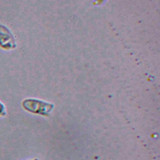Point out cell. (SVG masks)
I'll list each match as a JSON object with an SVG mask.
<instances>
[{
  "instance_id": "obj_1",
  "label": "cell",
  "mask_w": 160,
  "mask_h": 160,
  "mask_svg": "<svg viewBox=\"0 0 160 160\" xmlns=\"http://www.w3.org/2000/svg\"><path fill=\"white\" fill-rule=\"evenodd\" d=\"M22 107L28 111L33 113H46L51 111L52 105L45 103L41 101L33 99H24L22 103Z\"/></svg>"
},
{
  "instance_id": "obj_2",
  "label": "cell",
  "mask_w": 160,
  "mask_h": 160,
  "mask_svg": "<svg viewBox=\"0 0 160 160\" xmlns=\"http://www.w3.org/2000/svg\"><path fill=\"white\" fill-rule=\"evenodd\" d=\"M16 46L15 39L11 31L5 25L0 24V47L10 50Z\"/></svg>"
},
{
  "instance_id": "obj_3",
  "label": "cell",
  "mask_w": 160,
  "mask_h": 160,
  "mask_svg": "<svg viewBox=\"0 0 160 160\" xmlns=\"http://www.w3.org/2000/svg\"><path fill=\"white\" fill-rule=\"evenodd\" d=\"M6 114V109L5 105L0 101V116H4Z\"/></svg>"
}]
</instances>
